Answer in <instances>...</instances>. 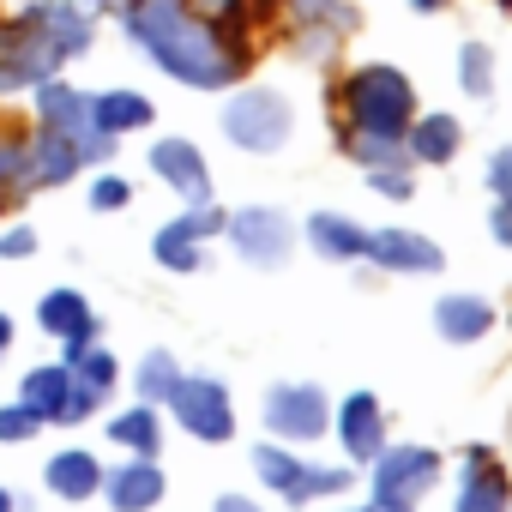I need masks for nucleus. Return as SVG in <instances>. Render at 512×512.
<instances>
[{
  "label": "nucleus",
  "instance_id": "obj_16",
  "mask_svg": "<svg viewBox=\"0 0 512 512\" xmlns=\"http://www.w3.org/2000/svg\"><path fill=\"white\" fill-rule=\"evenodd\" d=\"M338 440H344L350 458L374 464V452L386 446V416H380V398H374V392H350V398H344V410H338Z\"/></svg>",
  "mask_w": 512,
  "mask_h": 512
},
{
  "label": "nucleus",
  "instance_id": "obj_37",
  "mask_svg": "<svg viewBox=\"0 0 512 512\" xmlns=\"http://www.w3.org/2000/svg\"><path fill=\"white\" fill-rule=\"evenodd\" d=\"M217 512H260V506H253L247 494H223V500H217Z\"/></svg>",
  "mask_w": 512,
  "mask_h": 512
},
{
  "label": "nucleus",
  "instance_id": "obj_31",
  "mask_svg": "<svg viewBox=\"0 0 512 512\" xmlns=\"http://www.w3.org/2000/svg\"><path fill=\"white\" fill-rule=\"evenodd\" d=\"M43 422L25 410V404H7V410H0V440H7V446H19V440H31Z\"/></svg>",
  "mask_w": 512,
  "mask_h": 512
},
{
  "label": "nucleus",
  "instance_id": "obj_12",
  "mask_svg": "<svg viewBox=\"0 0 512 512\" xmlns=\"http://www.w3.org/2000/svg\"><path fill=\"white\" fill-rule=\"evenodd\" d=\"M223 223H229V217H223V211H211V205H193L187 217L163 223V229H157V241H151L157 266H169V272H199V266H205V235H211V229H223Z\"/></svg>",
  "mask_w": 512,
  "mask_h": 512
},
{
  "label": "nucleus",
  "instance_id": "obj_14",
  "mask_svg": "<svg viewBox=\"0 0 512 512\" xmlns=\"http://www.w3.org/2000/svg\"><path fill=\"white\" fill-rule=\"evenodd\" d=\"M151 169H157L187 205H211V169H205V157H199L187 139H157V145H151Z\"/></svg>",
  "mask_w": 512,
  "mask_h": 512
},
{
  "label": "nucleus",
  "instance_id": "obj_17",
  "mask_svg": "<svg viewBox=\"0 0 512 512\" xmlns=\"http://www.w3.org/2000/svg\"><path fill=\"white\" fill-rule=\"evenodd\" d=\"M37 320H43V332H55L67 350H85V344L97 338V314H91V302H85L79 290H49V296L37 302Z\"/></svg>",
  "mask_w": 512,
  "mask_h": 512
},
{
  "label": "nucleus",
  "instance_id": "obj_5",
  "mask_svg": "<svg viewBox=\"0 0 512 512\" xmlns=\"http://www.w3.org/2000/svg\"><path fill=\"white\" fill-rule=\"evenodd\" d=\"M19 404H25L37 422H85V416L103 404V392H91L67 362H43V368H31V374H25Z\"/></svg>",
  "mask_w": 512,
  "mask_h": 512
},
{
  "label": "nucleus",
  "instance_id": "obj_2",
  "mask_svg": "<svg viewBox=\"0 0 512 512\" xmlns=\"http://www.w3.org/2000/svg\"><path fill=\"white\" fill-rule=\"evenodd\" d=\"M85 43H91L85 13L67 7V0H43V7H31L7 37H0V91L55 79V67L85 55Z\"/></svg>",
  "mask_w": 512,
  "mask_h": 512
},
{
  "label": "nucleus",
  "instance_id": "obj_27",
  "mask_svg": "<svg viewBox=\"0 0 512 512\" xmlns=\"http://www.w3.org/2000/svg\"><path fill=\"white\" fill-rule=\"evenodd\" d=\"M67 368H73V374H79V380H85L91 392H103V398H109V386H115V374H121V368H115V356H109L103 344L67 350Z\"/></svg>",
  "mask_w": 512,
  "mask_h": 512
},
{
  "label": "nucleus",
  "instance_id": "obj_39",
  "mask_svg": "<svg viewBox=\"0 0 512 512\" xmlns=\"http://www.w3.org/2000/svg\"><path fill=\"white\" fill-rule=\"evenodd\" d=\"M0 350H13V320L0 314Z\"/></svg>",
  "mask_w": 512,
  "mask_h": 512
},
{
  "label": "nucleus",
  "instance_id": "obj_4",
  "mask_svg": "<svg viewBox=\"0 0 512 512\" xmlns=\"http://www.w3.org/2000/svg\"><path fill=\"white\" fill-rule=\"evenodd\" d=\"M290 127H296L290 103H284L278 91H266V85L235 91V97L223 103V133H229L241 151H253V157H272V151H284Z\"/></svg>",
  "mask_w": 512,
  "mask_h": 512
},
{
  "label": "nucleus",
  "instance_id": "obj_13",
  "mask_svg": "<svg viewBox=\"0 0 512 512\" xmlns=\"http://www.w3.org/2000/svg\"><path fill=\"white\" fill-rule=\"evenodd\" d=\"M368 260L386 272H440L446 253L416 229H368Z\"/></svg>",
  "mask_w": 512,
  "mask_h": 512
},
{
  "label": "nucleus",
  "instance_id": "obj_41",
  "mask_svg": "<svg viewBox=\"0 0 512 512\" xmlns=\"http://www.w3.org/2000/svg\"><path fill=\"white\" fill-rule=\"evenodd\" d=\"M0 512H19V506H13V494H7V488H0Z\"/></svg>",
  "mask_w": 512,
  "mask_h": 512
},
{
  "label": "nucleus",
  "instance_id": "obj_11",
  "mask_svg": "<svg viewBox=\"0 0 512 512\" xmlns=\"http://www.w3.org/2000/svg\"><path fill=\"white\" fill-rule=\"evenodd\" d=\"M326 422H332V410H326L320 386H272L266 392V428L278 440H320Z\"/></svg>",
  "mask_w": 512,
  "mask_h": 512
},
{
  "label": "nucleus",
  "instance_id": "obj_28",
  "mask_svg": "<svg viewBox=\"0 0 512 512\" xmlns=\"http://www.w3.org/2000/svg\"><path fill=\"white\" fill-rule=\"evenodd\" d=\"M175 380H181V368H175L169 350H151V356L139 362V398H145V404H169Z\"/></svg>",
  "mask_w": 512,
  "mask_h": 512
},
{
  "label": "nucleus",
  "instance_id": "obj_35",
  "mask_svg": "<svg viewBox=\"0 0 512 512\" xmlns=\"http://www.w3.org/2000/svg\"><path fill=\"white\" fill-rule=\"evenodd\" d=\"M368 181H374L380 193H392V199H410V175H404V169H368Z\"/></svg>",
  "mask_w": 512,
  "mask_h": 512
},
{
  "label": "nucleus",
  "instance_id": "obj_22",
  "mask_svg": "<svg viewBox=\"0 0 512 512\" xmlns=\"http://www.w3.org/2000/svg\"><path fill=\"white\" fill-rule=\"evenodd\" d=\"M43 482H49V494H61V500H91V494L103 488V464H97L91 452H55L49 470H43Z\"/></svg>",
  "mask_w": 512,
  "mask_h": 512
},
{
  "label": "nucleus",
  "instance_id": "obj_19",
  "mask_svg": "<svg viewBox=\"0 0 512 512\" xmlns=\"http://www.w3.org/2000/svg\"><path fill=\"white\" fill-rule=\"evenodd\" d=\"M308 247L332 266H350V260H368V229L338 217V211H314L308 217Z\"/></svg>",
  "mask_w": 512,
  "mask_h": 512
},
{
  "label": "nucleus",
  "instance_id": "obj_3",
  "mask_svg": "<svg viewBox=\"0 0 512 512\" xmlns=\"http://www.w3.org/2000/svg\"><path fill=\"white\" fill-rule=\"evenodd\" d=\"M344 109L362 133H386V139H404L410 121H416V91L398 67H356L344 79Z\"/></svg>",
  "mask_w": 512,
  "mask_h": 512
},
{
  "label": "nucleus",
  "instance_id": "obj_38",
  "mask_svg": "<svg viewBox=\"0 0 512 512\" xmlns=\"http://www.w3.org/2000/svg\"><path fill=\"white\" fill-rule=\"evenodd\" d=\"M362 512H416V506H398V500H374V506H362Z\"/></svg>",
  "mask_w": 512,
  "mask_h": 512
},
{
  "label": "nucleus",
  "instance_id": "obj_24",
  "mask_svg": "<svg viewBox=\"0 0 512 512\" xmlns=\"http://www.w3.org/2000/svg\"><path fill=\"white\" fill-rule=\"evenodd\" d=\"M151 121V103L139 97V91H103V97H91V127L97 133H133V127H145Z\"/></svg>",
  "mask_w": 512,
  "mask_h": 512
},
{
  "label": "nucleus",
  "instance_id": "obj_8",
  "mask_svg": "<svg viewBox=\"0 0 512 512\" xmlns=\"http://www.w3.org/2000/svg\"><path fill=\"white\" fill-rule=\"evenodd\" d=\"M253 470H260V476H266V488H278L290 506H302V500H326V494L350 488V470L290 458L284 446H253Z\"/></svg>",
  "mask_w": 512,
  "mask_h": 512
},
{
  "label": "nucleus",
  "instance_id": "obj_6",
  "mask_svg": "<svg viewBox=\"0 0 512 512\" xmlns=\"http://www.w3.org/2000/svg\"><path fill=\"white\" fill-rule=\"evenodd\" d=\"M229 241L247 266H260V272H278L290 253H296V223L278 211V205H247V211H229Z\"/></svg>",
  "mask_w": 512,
  "mask_h": 512
},
{
  "label": "nucleus",
  "instance_id": "obj_33",
  "mask_svg": "<svg viewBox=\"0 0 512 512\" xmlns=\"http://www.w3.org/2000/svg\"><path fill=\"white\" fill-rule=\"evenodd\" d=\"M25 193V145H0V193Z\"/></svg>",
  "mask_w": 512,
  "mask_h": 512
},
{
  "label": "nucleus",
  "instance_id": "obj_9",
  "mask_svg": "<svg viewBox=\"0 0 512 512\" xmlns=\"http://www.w3.org/2000/svg\"><path fill=\"white\" fill-rule=\"evenodd\" d=\"M169 410H175V422H181L193 440H205V446H223V440L235 434L229 392H223L217 380H205V374H181L175 392H169Z\"/></svg>",
  "mask_w": 512,
  "mask_h": 512
},
{
  "label": "nucleus",
  "instance_id": "obj_1",
  "mask_svg": "<svg viewBox=\"0 0 512 512\" xmlns=\"http://www.w3.org/2000/svg\"><path fill=\"white\" fill-rule=\"evenodd\" d=\"M127 31H133V43H139L169 79H181V85L217 91V85L235 79V55L223 49V37H217L199 13H187L181 0H133V7H127Z\"/></svg>",
  "mask_w": 512,
  "mask_h": 512
},
{
  "label": "nucleus",
  "instance_id": "obj_7",
  "mask_svg": "<svg viewBox=\"0 0 512 512\" xmlns=\"http://www.w3.org/2000/svg\"><path fill=\"white\" fill-rule=\"evenodd\" d=\"M37 109H43V127H55L61 139H73V145H79V157H85V163H109V157H115V139L91 127V97H79L73 85L43 79V85H37Z\"/></svg>",
  "mask_w": 512,
  "mask_h": 512
},
{
  "label": "nucleus",
  "instance_id": "obj_29",
  "mask_svg": "<svg viewBox=\"0 0 512 512\" xmlns=\"http://www.w3.org/2000/svg\"><path fill=\"white\" fill-rule=\"evenodd\" d=\"M458 79H464L470 97H488V85H494V61H488L482 43H464V55H458Z\"/></svg>",
  "mask_w": 512,
  "mask_h": 512
},
{
  "label": "nucleus",
  "instance_id": "obj_25",
  "mask_svg": "<svg viewBox=\"0 0 512 512\" xmlns=\"http://www.w3.org/2000/svg\"><path fill=\"white\" fill-rule=\"evenodd\" d=\"M109 440L127 446L133 458H157V446H163V422H157L151 404H139V410H121V416L109 422Z\"/></svg>",
  "mask_w": 512,
  "mask_h": 512
},
{
  "label": "nucleus",
  "instance_id": "obj_30",
  "mask_svg": "<svg viewBox=\"0 0 512 512\" xmlns=\"http://www.w3.org/2000/svg\"><path fill=\"white\" fill-rule=\"evenodd\" d=\"M127 199H133V187H127L121 175H97V181H91V211H121Z\"/></svg>",
  "mask_w": 512,
  "mask_h": 512
},
{
  "label": "nucleus",
  "instance_id": "obj_15",
  "mask_svg": "<svg viewBox=\"0 0 512 512\" xmlns=\"http://www.w3.org/2000/svg\"><path fill=\"white\" fill-rule=\"evenodd\" d=\"M506 506H512L506 470H500L482 446H470V452H464V482H458V512H506Z\"/></svg>",
  "mask_w": 512,
  "mask_h": 512
},
{
  "label": "nucleus",
  "instance_id": "obj_36",
  "mask_svg": "<svg viewBox=\"0 0 512 512\" xmlns=\"http://www.w3.org/2000/svg\"><path fill=\"white\" fill-rule=\"evenodd\" d=\"M488 229H494V241H506V247H512V205H500V199H494V211H488Z\"/></svg>",
  "mask_w": 512,
  "mask_h": 512
},
{
  "label": "nucleus",
  "instance_id": "obj_26",
  "mask_svg": "<svg viewBox=\"0 0 512 512\" xmlns=\"http://www.w3.org/2000/svg\"><path fill=\"white\" fill-rule=\"evenodd\" d=\"M344 151H350L362 169H386V163H392V169H404V157H410V151H404V139H386V133H362V127L344 139Z\"/></svg>",
  "mask_w": 512,
  "mask_h": 512
},
{
  "label": "nucleus",
  "instance_id": "obj_18",
  "mask_svg": "<svg viewBox=\"0 0 512 512\" xmlns=\"http://www.w3.org/2000/svg\"><path fill=\"white\" fill-rule=\"evenodd\" d=\"M103 494H109L115 512H151V506L163 500V470H157V458H133V464H121V470H103Z\"/></svg>",
  "mask_w": 512,
  "mask_h": 512
},
{
  "label": "nucleus",
  "instance_id": "obj_20",
  "mask_svg": "<svg viewBox=\"0 0 512 512\" xmlns=\"http://www.w3.org/2000/svg\"><path fill=\"white\" fill-rule=\"evenodd\" d=\"M79 163H85V157H79V145H73V139H61V133L49 127L37 145H25V193H31V187H61V181H73V175H79Z\"/></svg>",
  "mask_w": 512,
  "mask_h": 512
},
{
  "label": "nucleus",
  "instance_id": "obj_10",
  "mask_svg": "<svg viewBox=\"0 0 512 512\" xmlns=\"http://www.w3.org/2000/svg\"><path fill=\"white\" fill-rule=\"evenodd\" d=\"M434 482H440V452H428V446H380L374 452V500L416 506Z\"/></svg>",
  "mask_w": 512,
  "mask_h": 512
},
{
  "label": "nucleus",
  "instance_id": "obj_21",
  "mask_svg": "<svg viewBox=\"0 0 512 512\" xmlns=\"http://www.w3.org/2000/svg\"><path fill=\"white\" fill-rule=\"evenodd\" d=\"M488 326H494V308L482 296H440L434 302V332L446 344H476Z\"/></svg>",
  "mask_w": 512,
  "mask_h": 512
},
{
  "label": "nucleus",
  "instance_id": "obj_32",
  "mask_svg": "<svg viewBox=\"0 0 512 512\" xmlns=\"http://www.w3.org/2000/svg\"><path fill=\"white\" fill-rule=\"evenodd\" d=\"M488 193H494L500 205H512V145L488 157Z\"/></svg>",
  "mask_w": 512,
  "mask_h": 512
},
{
  "label": "nucleus",
  "instance_id": "obj_34",
  "mask_svg": "<svg viewBox=\"0 0 512 512\" xmlns=\"http://www.w3.org/2000/svg\"><path fill=\"white\" fill-rule=\"evenodd\" d=\"M31 253H37V229H7V235H0V260H31Z\"/></svg>",
  "mask_w": 512,
  "mask_h": 512
},
{
  "label": "nucleus",
  "instance_id": "obj_23",
  "mask_svg": "<svg viewBox=\"0 0 512 512\" xmlns=\"http://www.w3.org/2000/svg\"><path fill=\"white\" fill-rule=\"evenodd\" d=\"M458 139H464V127H458L452 115H422V121H410V133H404V151H410L416 163H452Z\"/></svg>",
  "mask_w": 512,
  "mask_h": 512
},
{
  "label": "nucleus",
  "instance_id": "obj_40",
  "mask_svg": "<svg viewBox=\"0 0 512 512\" xmlns=\"http://www.w3.org/2000/svg\"><path fill=\"white\" fill-rule=\"evenodd\" d=\"M416 13H440V0H416Z\"/></svg>",
  "mask_w": 512,
  "mask_h": 512
}]
</instances>
